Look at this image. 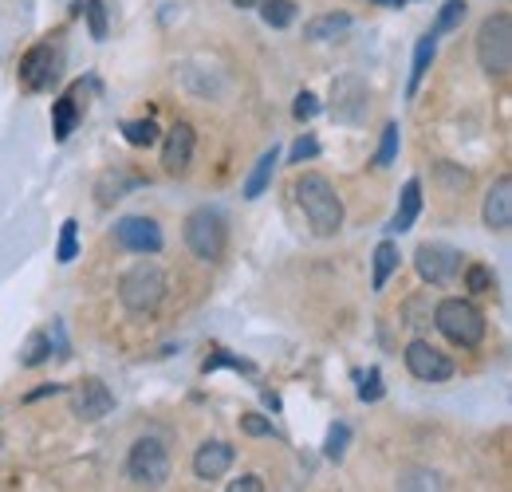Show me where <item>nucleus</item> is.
I'll return each mask as SVG.
<instances>
[{
    "instance_id": "f8f14e48",
    "label": "nucleus",
    "mask_w": 512,
    "mask_h": 492,
    "mask_svg": "<svg viewBox=\"0 0 512 492\" xmlns=\"http://www.w3.org/2000/svg\"><path fill=\"white\" fill-rule=\"evenodd\" d=\"M71 410H75L79 422H99V418H107L115 410V398H111L103 378H83L79 390H75V406Z\"/></svg>"
},
{
    "instance_id": "4be33fe9",
    "label": "nucleus",
    "mask_w": 512,
    "mask_h": 492,
    "mask_svg": "<svg viewBox=\"0 0 512 492\" xmlns=\"http://www.w3.org/2000/svg\"><path fill=\"white\" fill-rule=\"evenodd\" d=\"M52 123H56V138L67 142L71 138V130L79 126V107H75V91L64 95L60 103H56V111H52Z\"/></svg>"
},
{
    "instance_id": "72a5a7b5",
    "label": "nucleus",
    "mask_w": 512,
    "mask_h": 492,
    "mask_svg": "<svg viewBox=\"0 0 512 492\" xmlns=\"http://www.w3.org/2000/svg\"><path fill=\"white\" fill-rule=\"evenodd\" d=\"M241 430L249 433V437H276V426L268 418H260V414H245L241 418Z\"/></svg>"
},
{
    "instance_id": "4c0bfd02",
    "label": "nucleus",
    "mask_w": 512,
    "mask_h": 492,
    "mask_svg": "<svg viewBox=\"0 0 512 492\" xmlns=\"http://www.w3.org/2000/svg\"><path fill=\"white\" fill-rule=\"evenodd\" d=\"M225 492H264V481L260 477H241V481H233Z\"/></svg>"
},
{
    "instance_id": "e433bc0d",
    "label": "nucleus",
    "mask_w": 512,
    "mask_h": 492,
    "mask_svg": "<svg viewBox=\"0 0 512 492\" xmlns=\"http://www.w3.org/2000/svg\"><path fill=\"white\" fill-rule=\"evenodd\" d=\"M359 378H363V386H359V394H363V398H371V402H375V398H383L379 370H367V374H359Z\"/></svg>"
},
{
    "instance_id": "cd10ccee",
    "label": "nucleus",
    "mask_w": 512,
    "mask_h": 492,
    "mask_svg": "<svg viewBox=\"0 0 512 492\" xmlns=\"http://www.w3.org/2000/svg\"><path fill=\"white\" fill-rule=\"evenodd\" d=\"M398 123H386L383 130V142H379V154H375V166L386 170V166H394V158H398Z\"/></svg>"
},
{
    "instance_id": "2f4dec72",
    "label": "nucleus",
    "mask_w": 512,
    "mask_h": 492,
    "mask_svg": "<svg viewBox=\"0 0 512 492\" xmlns=\"http://www.w3.org/2000/svg\"><path fill=\"white\" fill-rule=\"evenodd\" d=\"M347 437H351V430L339 422V426H331V433H327V445H323V453L331 457V461H339L343 457V449H347Z\"/></svg>"
},
{
    "instance_id": "aec40b11",
    "label": "nucleus",
    "mask_w": 512,
    "mask_h": 492,
    "mask_svg": "<svg viewBox=\"0 0 512 492\" xmlns=\"http://www.w3.org/2000/svg\"><path fill=\"white\" fill-rule=\"evenodd\" d=\"M351 28V16L347 12H323L308 24V40H343Z\"/></svg>"
},
{
    "instance_id": "ea45409f",
    "label": "nucleus",
    "mask_w": 512,
    "mask_h": 492,
    "mask_svg": "<svg viewBox=\"0 0 512 492\" xmlns=\"http://www.w3.org/2000/svg\"><path fill=\"white\" fill-rule=\"evenodd\" d=\"M375 4H386V8H398V4H410V0H375Z\"/></svg>"
},
{
    "instance_id": "473e14b6",
    "label": "nucleus",
    "mask_w": 512,
    "mask_h": 492,
    "mask_svg": "<svg viewBox=\"0 0 512 492\" xmlns=\"http://www.w3.org/2000/svg\"><path fill=\"white\" fill-rule=\"evenodd\" d=\"M316 154H320V142H316L312 134H304V138H296V146H292V158H288V162H296V166H300V162H312Z\"/></svg>"
},
{
    "instance_id": "a211bd4d",
    "label": "nucleus",
    "mask_w": 512,
    "mask_h": 492,
    "mask_svg": "<svg viewBox=\"0 0 512 492\" xmlns=\"http://www.w3.org/2000/svg\"><path fill=\"white\" fill-rule=\"evenodd\" d=\"M276 162H280V150H276V146L260 154V162H256L253 174H249V182H245V197H249V201H256V197H260V193H264V189L272 185V174H276Z\"/></svg>"
},
{
    "instance_id": "b1692460",
    "label": "nucleus",
    "mask_w": 512,
    "mask_h": 492,
    "mask_svg": "<svg viewBox=\"0 0 512 492\" xmlns=\"http://www.w3.org/2000/svg\"><path fill=\"white\" fill-rule=\"evenodd\" d=\"M398 492H442V481L430 469H406L398 481Z\"/></svg>"
},
{
    "instance_id": "7c9ffc66",
    "label": "nucleus",
    "mask_w": 512,
    "mask_h": 492,
    "mask_svg": "<svg viewBox=\"0 0 512 492\" xmlns=\"http://www.w3.org/2000/svg\"><path fill=\"white\" fill-rule=\"evenodd\" d=\"M75 252H79V229H75V221H64V233H60V260L71 264L75 260Z\"/></svg>"
},
{
    "instance_id": "ddd939ff",
    "label": "nucleus",
    "mask_w": 512,
    "mask_h": 492,
    "mask_svg": "<svg viewBox=\"0 0 512 492\" xmlns=\"http://www.w3.org/2000/svg\"><path fill=\"white\" fill-rule=\"evenodd\" d=\"M193 146H197V134H193L190 123L170 126V134L162 142V170L174 174V178H182L193 162Z\"/></svg>"
},
{
    "instance_id": "412c9836",
    "label": "nucleus",
    "mask_w": 512,
    "mask_h": 492,
    "mask_svg": "<svg viewBox=\"0 0 512 492\" xmlns=\"http://www.w3.org/2000/svg\"><path fill=\"white\" fill-rule=\"evenodd\" d=\"M394 268H398V248H394V241H383V245L375 248V272H371V288L375 292H383L386 288V280L394 276Z\"/></svg>"
},
{
    "instance_id": "1a4fd4ad",
    "label": "nucleus",
    "mask_w": 512,
    "mask_h": 492,
    "mask_svg": "<svg viewBox=\"0 0 512 492\" xmlns=\"http://www.w3.org/2000/svg\"><path fill=\"white\" fill-rule=\"evenodd\" d=\"M414 268L426 284H449L461 272V252L453 245H442V241H426L414 252Z\"/></svg>"
},
{
    "instance_id": "c85d7f7f",
    "label": "nucleus",
    "mask_w": 512,
    "mask_h": 492,
    "mask_svg": "<svg viewBox=\"0 0 512 492\" xmlns=\"http://www.w3.org/2000/svg\"><path fill=\"white\" fill-rule=\"evenodd\" d=\"M465 284H469L473 296L489 292V288H493V268H489V264H469V268H465Z\"/></svg>"
},
{
    "instance_id": "5701e85b",
    "label": "nucleus",
    "mask_w": 512,
    "mask_h": 492,
    "mask_svg": "<svg viewBox=\"0 0 512 492\" xmlns=\"http://www.w3.org/2000/svg\"><path fill=\"white\" fill-rule=\"evenodd\" d=\"M260 16L268 28H288L296 20V0H260Z\"/></svg>"
},
{
    "instance_id": "423d86ee",
    "label": "nucleus",
    "mask_w": 512,
    "mask_h": 492,
    "mask_svg": "<svg viewBox=\"0 0 512 492\" xmlns=\"http://www.w3.org/2000/svg\"><path fill=\"white\" fill-rule=\"evenodd\" d=\"M225 221H221V213H213V209H193L190 221H186V248H190L197 260H205V264H217L221 260V252H225Z\"/></svg>"
},
{
    "instance_id": "4468645a",
    "label": "nucleus",
    "mask_w": 512,
    "mask_h": 492,
    "mask_svg": "<svg viewBox=\"0 0 512 492\" xmlns=\"http://www.w3.org/2000/svg\"><path fill=\"white\" fill-rule=\"evenodd\" d=\"M233 469V445L229 441H205L197 453H193V473L201 481H217Z\"/></svg>"
},
{
    "instance_id": "dca6fc26",
    "label": "nucleus",
    "mask_w": 512,
    "mask_h": 492,
    "mask_svg": "<svg viewBox=\"0 0 512 492\" xmlns=\"http://www.w3.org/2000/svg\"><path fill=\"white\" fill-rule=\"evenodd\" d=\"M422 213V182L410 178L402 185V197H398V209H394V221H390V233H410L414 221Z\"/></svg>"
},
{
    "instance_id": "6e6552de",
    "label": "nucleus",
    "mask_w": 512,
    "mask_h": 492,
    "mask_svg": "<svg viewBox=\"0 0 512 492\" xmlns=\"http://www.w3.org/2000/svg\"><path fill=\"white\" fill-rule=\"evenodd\" d=\"M60 71H64V52H60V44L44 40V44L28 48V56L20 60V83H24L28 91H52L56 79H60Z\"/></svg>"
},
{
    "instance_id": "f704fd0d",
    "label": "nucleus",
    "mask_w": 512,
    "mask_h": 492,
    "mask_svg": "<svg viewBox=\"0 0 512 492\" xmlns=\"http://www.w3.org/2000/svg\"><path fill=\"white\" fill-rule=\"evenodd\" d=\"M316 111H320V99H316L312 91H300V95H296V103H292V115L304 123V119H312Z\"/></svg>"
},
{
    "instance_id": "58836bf2",
    "label": "nucleus",
    "mask_w": 512,
    "mask_h": 492,
    "mask_svg": "<svg viewBox=\"0 0 512 492\" xmlns=\"http://www.w3.org/2000/svg\"><path fill=\"white\" fill-rule=\"evenodd\" d=\"M237 8H260V0H233Z\"/></svg>"
},
{
    "instance_id": "f257e3e1",
    "label": "nucleus",
    "mask_w": 512,
    "mask_h": 492,
    "mask_svg": "<svg viewBox=\"0 0 512 492\" xmlns=\"http://www.w3.org/2000/svg\"><path fill=\"white\" fill-rule=\"evenodd\" d=\"M292 189H296V201H300V209L308 217V229L316 237H335L343 229V201L323 174H304Z\"/></svg>"
},
{
    "instance_id": "39448f33",
    "label": "nucleus",
    "mask_w": 512,
    "mask_h": 492,
    "mask_svg": "<svg viewBox=\"0 0 512 492\" xmlns=\"http://www.w3.org/2000/svg\"><path fill=\"white\" fill-rule=\"evenodd\" d=\"M477 60L489 75H509L512 67V16L493 12L477 32Z\"/></svg>"
},
{
    "instance_id": "bb28decb",
    "label": "nucleus",
    "mask_w": 512,
    "mask_h": 492,
    "mask_svg": "<svg viewBox=\"0 0 512 492\" xmlns=\"http://www.w3.org/2000/svg\"><path fill=\"white\" fill-rule=\"evenodd\" d=\"M158 123L154 119H130V123H123V138H127L130 146H154L158 142Z\"/></svg>"
},
{
    "instance_id": "a878e982",
    "label": "nucleus",
    "mask_w": 512,
    "mask_h": 492,
    "mask_svg": "<svg viewBox=\"0 0 512 492\" xmlns=\"http://www.w3.org/2000/svg\"><path fill=\"white\" fill-rule=\"evenodd\" d=\"M465 12H469V4H465V0H446V8L438 12V20H434V32H430V36L457 32V28H461V20H465Z\"/></svg>"
},
{
    "instance_id": "9b49d317",
    "label": "nucleus",
    "mask_w": 512,
    "mask_h": 492,
    "mask_svg": "<svg viewBox=\"0 0 512 492\" xmlns=\"http://www.w3.org/2000/svg\"><path fill=\"white\" fill-rule=\"evenodd\" d=\"M115 241L127 252H146L150 256V252H162V229L150 217H123L115 225Z\"/></svg>"
},
{
    "instance_id": "6ab92c4d",
    "label": "nucleus",
    "mask_w": 512,
    "mask_h": 492,
    "mask_svg": "<svg viewBox=\"0 0 512 492\" xmlns=\"http://www.w3.org/2000/svg\"><path fill=\"white\" fill-rule=\"evenodd\" d=\"M434 56H438V36H422V40L414 44V67H410V87H406V99H414V95H418V83H422L426 67L434 63Z\"/></svg>"
},
{
    "instance_id": "7ed1b4c3",
    "label": "nucleus",
    "mask_w": 512,
    "mask_h": 492,
    "mask_svg": "<svg viewBox=\"0 0 512 492\" xmlns=\"http://www.w3.org/2000/svg\"><path fill=\"white\" fill-rule=\"evenodd\" d=\"M127 473L138 489H150V492L162 489V485L170 481V473H174L170 449H166L158 437H138L127 457Z\"/></svg>"
},
{
    "instance_id": "c756f323",
    "label": "nucleus",
    "mask_w": 512,
    "mask_h": 492,
    "mask_svg": "<svg viewBox=\"0 0 512 492\" xmlns=\"http://www.w3.org/2000/svg\"><path fill=\"white\" fill-rule=\"evenodd\" d=\"M83 8H87V28H91V36L103 40V36H107V8H103V0H83Z\"/></svg>"
},
{
    "instance_id": "0eeeda50",
    "label": "nucleus",
    "mask_w": 512,
    "mask_h": 492,
    "mask_svg": "<svg viewBox=\"0 0 512 492\" xmlns=\"http://www.w3.org/2000/svg\"><path fill=\"white\" fill-rule=\"evenodd\" d=\"M331 119L343 126H359L371 111V87L359 75H339L331 83V99H327Z\"/></svg>"
},
{
    "instance_id": "393cba45",
    "label": "nucleus",
    "mask_w": 512,
    "mask_h": 492,
    "mask_svg": "<svg viewBox=\"0 0 512 492\" xmlns=\"http://www.w3.org/2000/svg\"><path fill=\"white\" fill-rule=\"evenodd\" d=\"M48 343H52V335H48V331H32V335H28V343H24V351H20V363H24V367H40V363L52 355V347H48Z\"/></svg>"
},
{
    "instance_id": "9d476101",
    "label": "nucleus",
    "mask_w": 512,
    "mask_h": 492,
    "mask_svg": "<svg viewBox=\"0 0 512 492\" xmlns=\"http://www.w3.org/2000/svg\"><path fill=\"white\" fill-rule=\"evenodd\" d=\"M406 367L418 382H449L453 378V359H446L438 347H430L422 339H414L406 347Z\"/></svg>"
},
{
    "instance_id": "2eb2a0df",
    "label": "nucleus",
    "mask_w": 512,
    "mask_h": 492,
    "mask_svg": "<svg viewBox=\"0 0 512 492\" xmlns=\"http://www.w3.org/2000/svg\"><path fill=\"white\" fill-rule=\"evenodd\" d=\"M485 225L493 233H509L512 225V178H497L493 189L485 193V209H481Z\"/></svg>"
},
{
    "instance_id": "20e7f679",
    "label": "nucleus",
    "mask_w": 512,
    "mask_h": 492,
    "mask_svg": "<svg viewBox=\"0 0 512 492\" xmlns=\"http://www.w3.org/2000/svg\"><path fill=\"white\" fill-rule=\"evenodd\" d=\"M434 323H438V331L446 335L449 343H457V347H477L485 339V315L469 300H442L434 308Z\"/></svg>"
},
{
    "instance_id": "c9c22d12",
    "label": "nucleus",
    "mask_w": 512,
    "mask_h": 492,
    "mask_svg": "<svg viewBox=\"0 0 512 492\" xmlns=\"http://www.w3.org/2000/svg\"><path fill=\"white\" fill-rule=\"evenodd\" d=\"M217 367L249 370V374H253V363H245V359H233V355H225V351H217V355H213V359H205V370H217Z\"/></svg>"
},
{
    "instance_id": "f3484780",
    "label": "nucleus",
    "mask_w": 512,
    "mask_h": 492,
    "mask_svg": "<svg viewBox=\"0 0 512 492\" xmlns=\"http://www.w3.org/2000/svg\"><path fill=\"white\" fill-rule=\"evenodd\" d=\"M138 185L142 182H138L130 170H107V174L99 178V185H95V189H99L95 197H99V205H115L119 197H127L130 189H138Z\"/></svg>"
},
{
    "instance_id": "f03ea898",
    "label": "nucleus",
    "mask_w": 512,
    "mask_h": 492,
    "mask_svg": "<svg viewBox=\"0 0 512 492\" xmlns=\"http://www.w3.org/2000/svg\"><path fill=\"white\" fill-rule=\"evenodd\" d=\"M166 272L158 268V264H150V260H142V264H134L123 272V280H119V300H123V308L130 315H154V311L162 308V300H166Z\"/></svg>"
}]
</instances>
